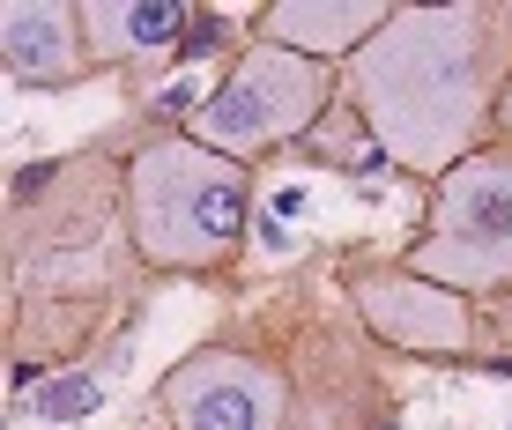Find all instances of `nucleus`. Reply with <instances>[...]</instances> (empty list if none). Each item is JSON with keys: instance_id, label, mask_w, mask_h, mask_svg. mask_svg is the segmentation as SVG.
I'll list each match as a JSON object with an SVG mask.
<instances>
[{"instance_id": "obj_1", "label": "nucleus", "mask_w": 512, "mask_h": 430, "mask_svg": "<svg viewBox=\"0 0 512 430\" xmlns=\"http://www.w3.org/2000/svg\"><path fill=\"white\" fill-rule=\"evenodd\" d=\"M512 82V8H394L386 30L349 60V89L364 104V134L401 171L446 178L490 149V104Z\"/></svg>"}, {"instance_id": "obj_2", "label": "nucleus", "mask_w": 512, "mask_h": 430, "mask_svg": "<svg viewBox=\"0 0 512 430\" xmlns=\"http://www.w3.org/2000/svg\"><path fill=\"white\" fill-rule=\"evenodd\" d=\"M127 230L149 267H223L245 238V164L201 149L193 134H164L127 164Z\"/></svg>"}, {"instance_id": "obj_3", "label": "nucleus", "mask_w": 512, "mask_h": 430, "mask_svg": "<svg viewBox=\"0 0 512 430\" xmlns=\"http://www.w3.org/2000/svg\"><path fill=\"white\" fill-rule=\"evenodd\" d=\"M401 267L453 297L512 290V141H490L438 178L431 223L401 253Z\"/></svg>"}, {"instance_id": "obj_4", "label": "nucleus", "mask_w": 512, "mask_h": 430, "mask_svg": "<svg viewBox=\"0 0 512 430\" xmlns=\"http://www.w3.org/2000/svg\"><path fill=\"white\" fill-rule=\"evenodd\" d=\"M320 112H327V67L320 60L282 52V45H245L231 60V75L186 112V134L201 141V149L245 164V156L305 141L320 127Z\"/></svg>"}, {"instance_id": "obj_5", "label": "nucleus", "mask_w": 512, "mask_h": 430, "mask_svg": "<svg viewBox=\"0 0 512 430\" xmlns=\"http://www.w3.org/2000/svg\"><path fill=\"white\" fill-rule=\"evenodd\" d=\"M179 430H282V379L238 349H201L164 379Z\"/></svg>"}, {"instance_id": "obj_6", "label": "nucleus", "mask_w": 512, "mask_h": 430, "mask_svg": "<svg viewBox=\"0 0 512 430\" xmlns=\"http://www.w3.org/2000/svg\"><path fill=\"white\" fill-rule=\"evenodd\" d=\"M357 312L379 342L409 349V356H468L475 349V319L468 297L438 290V282L409 275V267H364L357 275Z\"/></svg>"}, {"instance_id": "obj_7", "label": "nucleus", "mask_w": 512, "mask_h": 430, "mask_svg": "<svg viewBox=\"0 0 512 430\" xmlns=\"http://www.w3.org/2000/svg\"><path fill=\"white\" fill-rule=\"evenodd\" d=\"M0 45H8V75L30 89H75L97 67L75 0H8L0 8Z\"/></svg>"}, {"instance_id": "obj_8", "label": "nucleus", "mask_w": 512, "mask_h": 430, "mask_svg": "<svg viewBox=\"0 0 512 430\" xmlns=\"http://www.w3.org/2000/svg\"><path fill=\"white\" fill-rule=\"evenodd\" d=\"M386 0H275L260 8V45L305 52V60H357L364 45L386 30Z\"/></svg>"}, {"instance_id": "obj_9", "label": "nucleus", "mask_w": 512, "mask_h": 430, "mask_svg": "<svg viewBox=\"0 0 512 430\" xmlns=\"http://www.w3.org/2000/svg\"><path fill=\"white\" fill-rule=\"evenodd\" d=\"M193 15L201 8H179V0H82V38H90L97 67H127L141 52H171L179 60Z\"/></svg>"}, {"instance_id": "obj_10", "label": "nucleus", "mask_w": 512, "mask_h": 430, "mask_svg": "<svg viewBox=\"0 0 512 430\" xmlns=\"http://www.w3.org/2000/svg\"><path fill=\"white\" fill-rule=\"evenodd\" d=\"M30 408H38L45 423H82L90 408H104V386L97 379H52V386H38Z\"/></svg>"}]
</instances>
